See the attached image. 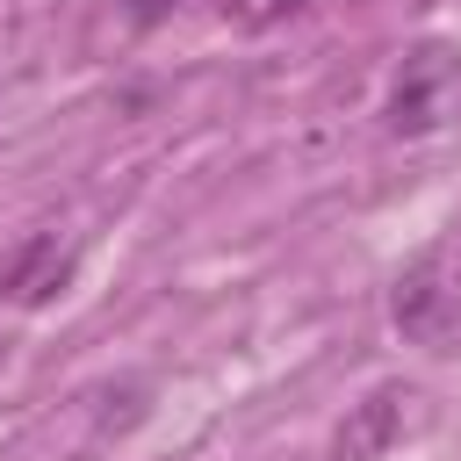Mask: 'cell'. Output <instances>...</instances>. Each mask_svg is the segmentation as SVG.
Returning <instances> with one entry per match:
<instances>
[{
	"mask_svg": "<svg viewBox=\"0 0 461 461\" xmlns=\"http://www.w3.org/2000/svg\"><path fill=\"white\" fill-rule=\"evenodd\" d=\"M447 115H461V58L439 50V43H425V50L403 58V72L389 86V130L396 137H425Z\"/></svg>",
	"mask_w": 461,
	"mask_h": 461,
	"instance_id": "obj_1",
	"label": "cell"
},
{
	"mask_svg": "<svg viewBox=\"0 0 461 461\" xmlns=\"http://www.w3.org/2000/svg\"><path fill=\"white\" fill-rule=\"evenodd\" d=\"M403 403H411L403 382H382V389H367L360 403H346L339 439H331V461H382V454L396 447V432H403Z\"/></svg>",
	"mask_w": 461,
	"mask_h": 461,
	"instance_id": "obj_2",
	"label": "cell"
},
{
	"mask_svg": "<svg viewBox=\"0 0 461 461\" xmlns=\"http://www.w3.org/2000/svg\"><path fill=\"white\" fill-rule=\"evenodd\" d=\"M447 310H454V288H447V259H439V252H418V259L396 274L389 317H396V331L425 339V331H439V317H447Z\"/></svg>",
	"mask_w": 461,
	"mask_h": 461,
	"instance_id": "obj_3",
	"label": "cell"
},
{
	"mask_svg": "<svg viewBox=\"0 0 461 461\" xmlns=\"http://www.w3.org/2000/svg\"><path fill=\"white\" fill-rule=\"evenodd\" d=\"M65 274H72V245L43 230V238H29V245H22V252L0 267V295L36 310V303H50V295L65 288Z\"/></svg>",
	"mask_w": 461,
	"mask_h": 461,
	"instance_id": "obj_4",
	"label": "cell"
},
{
	"mask_svg": "<svg viewBox=\"0 0 461 461\" xmlns=\"http://www.w3.org/2000/svg\"><path fill=\"white\" fill-rule=\"evenodd\" d=\"M216 7H223V22H238V29H267V22L295 14L303 0H216Z\"/></svg>",
	"mask_w": 461,
	"mask_h": 461,
	"instance_id": "obj_5",
	"label": "cell"
},
{
	"mask_svg": "<svg viewBox=\"0 0 461 461\" xmlns=\"http://www.w3.org/2000/svg\"><path fill=\"white\" fill-rule=\"evenodd\" d=\"M173 7H180V0H130V22H137V29H151V22H166Z\"/></svg>",
	"mask_w": 461,
	"mask_h": 461,
	"instance_id": "obj_6",
	"label": "cell"
}]
</instances>
